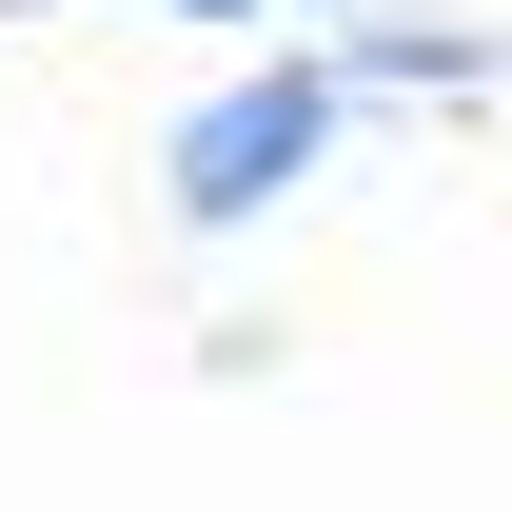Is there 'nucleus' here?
Wrapping results in <instances>:
<instances>
[{
	"mask_svg": "<svg viewBox=\"0 0 512 512\" xmlns=\"http://www.w3.org/2000/svg\"><path fill=\"white\" fill-rule=\"evenodd\" d=\"M178 20H256V0H178Z\"/></svg>",
	"mask_w": 512,
	"mask_h": 512,
	"instance_id": "2",
	"label": "nucleus"
},
{
	"mask_svg": "<svg viewBox=\"0 0 512 512\" xmlns=\"http://www.w3.org/2000/svg\"><path fill=\"white\" fill-rule=\"evenodd\" d=\"M316 158H335V60H256V79H217V99L158 138V178H178V217H197V237L276 217Z\"/></svg>",
	"mask_w": 512,
	"mask_h": 512,
	"instance_id": "1",
	"label": "nucleus"
}]
</instances>
